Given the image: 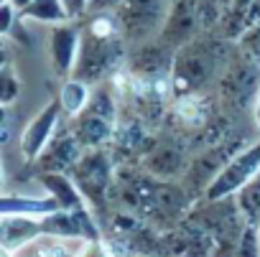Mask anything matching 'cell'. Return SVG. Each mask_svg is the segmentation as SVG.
Returning <instances> with one entry per match:
<instances>
[{"mask_svg": "<svg viewBox=\"0 0 260 257\" xmlns=\"http://www.w3.org/2000/svg\"><path fill=\"white\" fill-rule=\"evenodd\" d=\"M61 112L64 109H61V102L56 97L49 104H44L41 112L34 115V120L28 122V127L23 130V135H21V153H23L26 161L34 163L46 151V145L56 138V127H59Z\"/></svg>", "mask_w": 260, "mask_h": 257, "instance_id": "7", "label": "cell"}, {"mask_svg": "<svg viewBox=\"0 0 260 257\" xmlns=\"http://www.w3.org/2000/svg\"><path fill=\"white\" fill-rule=\"evenodd\" d=\"M240 41H242V54L260 66V23L247 26L242 31V39Z\"/></svg>", "mask_w": 260, "mask_h": 257, "instance_id": "20", "label": "cell"}, {"mask_svg": "<svg viewBox=\"0 0 260 257\" xmlns=\"http://www.w3.org/2000/svg\"><path fill=\"white\" fill-rule=\"evenodd\" d=\"M72 21H79L89 13V0H61Z\"/></svg>", "mask_w": 260, "mask_h": 257, "instance_id": "23", "label": "cell"}, {"mask_svg": "<svg viewBox=\"0 0 260 257\" xmlns=\"http://www.w3.org/2000/svg\"><path fill=\"white\" fill-rule=\"evenodd\" d=\"M125 0H89V13H117Z\"/></svg>", "mask_w": 260, "mask_h": 257, "instance_id": "24", "label": "cell"}, {"mask_svg": "<svg viewBox=\"0 0 260 257\" xmlns=\"http://www.w3.org/2000/svg\"><path fill=\"white\" fill-rule=\"evenodd\" d=\"M21 257H41V254H39V252H36V249H31V252H23V254H21Z\"/></svg>", "mask_w": 260, "mask_h": 257, "instance_id": "27", "label": "cell"}, {"mask_svg": "<svg viewBox=\"0 0 260 257\" xmlns=\"http://www.w3.org/2000/svg\"><path fill=\"white\" fill-rule=\"evenodd\" d=\"M257 173H260V140L245 145L242 151H237L230 158V163L219 171V176L204 191V199L207 201H219V199L237 196Z\"/></svg>", "mask_w": 260, "mask_h": 257, "instance_id": "5", "label": "cell"}, {"mask_svg": "<svg viewBox=\"0 0 260 257\" xmlns=\"http://www.w3.org/2000/svg\"><path fill=\"white\" fill-rule=\"evenodd\" d=\"M237 257H260V229L257 227H245L240 244H237Z\"/></svg>", "mask_w": 260, "mask_h": 257, "instance_id": "19", "label": "cell"}, {"mask_svg": "<svg viewBox=\"0 0 260 257\" xmlns=\"http://www.w3.org/2000/svg\"><path fill=\"white\" fill-rule=\"evenodd\" d=\"M0 209L3 214H28V216H46V214H54L59 211V201L54 196H46V199H34V196H11L6 194L3 201H0Z\"/></svg>", "mask_w": 260, "mask_h": 257, "instance_id": "15", "label": "cell"}, {"mask_svg": "<svg viewBox=\"0 0 260 257\" xmlns=\"http://www.w3.org/2000/svg\"><path fill=\"white\" fill-rule=\"evenodd\" d=\"M16 21H21V11L11 3V0H3V18H0V33L8 36L16 26Z\"/></svg>", "mask_w": 260, "mask_h": 257, "instance_id": "22", "label": "cell"}, {"mask_svg": "<svg viewBox=\"0 0 260 257\" xmlns=\"http://www.w3.org/2000/svg\"><path fill=\"white\" fill-rule=\"evenodd\" d=\"M11 3H13V6L18 8V11H23V8H28V6L34 3V0H11Z\"/></svg>", "mask_w": 260, "mask_h": 257, "instance_id": "26", "label": "cell"}, {"mask_svg": "<svg viewBox=\"0 0 260 257\" xmlns=\"http://www.w3.org/2000/svg\"><path fill=\"white\" fill-rule=\"evenodd\" d=\"M222 61H224L222 46H214L212 41L191 39L189 44L176 49L174 66H171V74H169L174 94L189 97V94L199 92L202 87H207V82H212L217 77Z\"/></svg>", "mask_w": 260, "mask_h": 257, "instance_id": "1", "label": "cell"}, {"mask_svg": "<svg viewBox=\"0 0 260 257\" xmlns=\"http://www.w3.org/2000/svg\"><path fill=\"white\" fill-rule=\"evenodd\" d=\"M115 130H117L115 97L110 89L94 87L87 109L82 115H77L72 122V133L84 151H94V148H102L105 143H110L115 138Z\"/></svg>", "mask_w": 260, "mask_h": 257, "instance_id": "2", "label": "cell"}, {"mask_svg": "<svg viewBox=\"0 0 260 257\" xmlns=\"http://www.w3.org/2000/svg\"><path fill=\"white\" fill-rule=\"evenodd\" d=\"M237 206L250 227L260 229V173L237 194Z\"/></svg>", "mask_w": 260, "mask_h": 257, "instance_id": "18", "label": "cell"}, {"mask_svg": "<svg viewBox=\"0 0 260 257\" xmlns=\"http://www.w3.org/2000/svg\"><path fill=\"white\" fill-rule=\"evenodd\" d=\"M0 79H3V82H0V84H3V107H11L13 99L21 94V82H18V77H16L11 64L3 66V77H0Z\"/></svg>", "mask_w": 260, "mask_h": 257, "instance_id": "21", "label": "cell"}, {"mask_svg": "<svg viewBox=\"0 0 260 257\" xmlns=\"http://www.w3.org/2000/svg\"><path fill=\"white\" fill-rule=\"evenodd\" d=\"M171 8H174L171 0H125L120 11L115 13L125 44L143 46L158 39L169 21Z\"/></svg>", "mask_w": 260, "mask_h": 257, "instance_id": "3", "label": "cell"}, {"mask_svg": "<svg viewBox=\"0 0 260 257\" xmlns=\"http://www.w3.org/2000/svg\"><path fill=\"white\" fill-rule=\"evenodd\" d=\"M197 8L191 0H174V8L169 13V21L158 36L161 44H166L169 49H181L184 44L191 41L194 36V28H197Z\"/></svg>", "mask_w": 260, "mask_h": 257, "instance_id": "10", "label": "cell"}, {"mask_svg": "<svg viewBox=\"0 0 260 257\" xmlns=\"http://www.w3.org/2000/svg\"><path fill=\"white\" fill-rule=\"evenodd\" d=\"M237 151H242L235 140H222V143H214V145H209L204 153H199L191 163H189V168H186V173H184V189H186V194L191 196V194H202L204 196V191L209 189V183L219 176V171L230 163V158L237 153Z\"/></svg>", "mask_w": 260, "mask_h": 257, "instance_id": "6", "label": "cell"}, {"mask_svg": "<svg viewBox=\"0 0 260 257\" xmlns=\"http://www.w3.org/2000/svg\"><path fill=\"white\" fill-rule=\"evenodd\" d=\"M189 168L186 163V153L171 143H161V145H153L146 156H143V171L161 178V181H169V178H176V176H184Z\"/></svg>", "mask_w": 260, "mask_h": 257, "instance_id": "11", "label": "cell"}, {"mask_svg": "<svg viewBox=\"0 0 260 257\" xmlns=\"http://www.w3.org/2000/svg\"><path fill=\"white\" fill-rule=\"evenodd\" d=\"M39 181L49 191V196H54L59 201L61 209L74 211V209L84 206V196H82V191L77 189V183L69 173H39Z\"/></svg>", "mask_w": 260, "mask_h": 257, "instance_id": "14", "label": "cell"}, {"mask_svg": "<svg viewBox=\"0 0 260 257\" xmlns=\"http://www.w3.org/2000/svg\"><path fill=\"white\" fill-rule=\"evenodd\" d=\"M255 23H260V0H252L250 3V11H247V18H245V28L255 26Z\"/></svg>", "mask_w": 260, "mask_h": 257, "instance_id": "25", "label": "cell"}, {"mask_svg": "<svg viewBox=\"0 0 260 257\" xmlns=\"http://www.w3.org/2000/svg\"><path fill=\"white\" fill-rule=\"evenodd\" d=\"M79 46H82V31H79L77 21H67V23L51 26V33H49V54H51L54 74H56L59 79H72V77H74Z\"/></svg>", "mask_w": 260, "mask_h": 257, "instance_id": "8", "label": "cell"}, {"mask_svg": "<svg viewBox=\"0 0 260 257\" xmlns=\"http://www.w3.org/2000/svg\"><path fill=\"white\" fill-rule=\"evenodd\" d=\"M21 21H28V23H46V26H59V23H67L72 21L67 8L61 0H34L28 8L21 11Z\"/></svg>", "mask_w": 260, "mask_h": 257, "instance_id": "17", "label": "cell"}, {"mask_svg": "<svg viewBox=\"0 0 260 257\" xmlns=\"http://www.w3.org/2000/svg\"><path fill=\"white\" fill-rule=\"evenodd\" d=\"M257 69L260 66L242 54V59H237V64H230L222 74V97L235 104H242L257 84Z\"/></svg>", "mask_w": 260, "mask_h": 257, "instance_id": "12", "label": "cell"}, {"mask_svg": "<svg viewBox=\"0 0 260 257\" xmlns=\"http://www.w3.org/2000/svg\"><path fill=\"white\" fill-rule=\"evenodd\" d=\"M41 232V222L36 216L28 214H3V224H0V242L6 249H18L26 247L28 242L39 239Z\"/></svg>", "mask_w": 260, "mask_h": 257, "instance_id": "13", "label": "cell"}, {"mask_svg": "<svg viewBox=\"0 0 260 257\" xmlns=\"http://www.w3.org/2000/svg\"><path fill=\"white\" fill-rule=\"evenodd\" d=\"M92 92H94L92 84H87V82H82V79H77V77L64 79V84H61V89H59V102H61L64 115H69L72 120H74L77 115H82V112L87 109L89 99H92Z\"/></svg>", "mask_w": 260, "mask_h": 257, "instance_id": "16", "label": "cell"}, {"mask_svg": "<svg viewBox=\"0 0 260 257\" xmlns=\"http://www.w3.org/2000/svg\"><path fill=\"white\" fill-rule=\"evenodd\" d=\"M82 153H84V148L79 145V140L69 130V133L56 135L34 163L39 166L41 173H72L74 166L79 163Z\"/></svg>", "mask_w": 260, "mask_h": 257, "instance_id": "9", "label": "cell"}, {"mask_svg": "<svg viewBox=\"0 0 260 257\" xmlns=\"http://www.w3.org/2000/svg\"><path fill=\"white\" fill-rule=\"evenodd\" d=\"M69 176L74 178V183L82 191L87 204H92L97 209L107 206V199H110V194L115 189V171H112L110 156L102 148L84 151L79 163L74 166V171Z\"/></svg>", "mask_w": 260, "mask_h": 257, "instance_id": "4", "label": "cell"}]
</instances>
